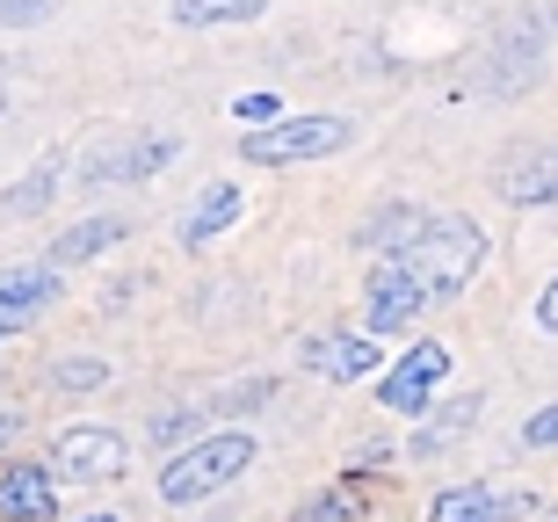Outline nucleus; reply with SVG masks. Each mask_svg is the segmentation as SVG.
Listing matches in <instances>:
<instances>
[{"instance_id": "1", "label": "nucleus", "mask_w": 558, "mask_h": 522, "mask_svg": "<svg viewBox=\"0 0 558 522\" xmlns=\"http://www.w3.org/2000/svg\"><path fill=\"white\" fill-rule=\"evenodd\" d=\"M399 262L428 283V298H457L478 276V262H486V232H478L472 218H428L421 240L399 254Z\"/></svg>"}, {"instance_id": "2", "label": "nucleus", "mask_w": 558, "mask_h": 522, "mask_svg": "<svg viewBox=\"0 0 558 522\" xmlns=\"http://www.w3.org/2000/svg\"><path fill=\"white\" fill-rule=\"evenodd\" d=\"M247 464H254V442L240 436V428H232V436H204V442H189L182 458L160 464V501L167 508L210 501V494H218V486H232Z\"/></svg>"}, {"instance_id": "3", "label": "nucleus", "mask_w": 558, "mask_h": 522, "mask_svg": "<svg viewBox=\"0 0 558 522\" xmlns=\"http://www.w3.org/2000/svg\"><path fill=\"white\" fill-rule=\"evenodd\" d=\"M341 146H349V117H283V124L254 131L240 160L247 168H290V160H327Z\"/></svg>"}, {"instance_id": "4", "label": "nucleus", "mask_w": 558, "mask_h": 522, "mask_svg": "<svg viewBox=\"0 0 558 522\" xmlns=\"http://www.w3.org/2000/svg\"><path fill=\"white\" fill-rule=\"evenodd\" d=\"M174 138L167 131H124V138H102V146L81 160V182H145V174H160L174 160Z\"/></svg>"}, {"instance_id": "5", "label": "nucleus", "mask_w": 558, "mask_h": 522, "mask_svg": "<svg viewBox=\"0 0 558 522\" xmlns=\"http://www.w3.org/2000/svg\"><path fill=\"white\" fill-rule=\"evenodd\" d=\"M450 377V349L442 341H421V349H407V363L399 371H385V385H377V406H392V414H428V392Z\"/></svg>"}, {"instance_id": "6", "label": "nucleus", "mask_w": 558, "mask_h": 522, "mask_svg": "<svg viewBox=\"0 0 558 522\" xmlns=\"http://www.w3.org/2000/svg\"><path fill=\"white\" fill-rule=\"evenodd\" d=\"M421 305H428V283H421L407 262H377V276H371V327L377 335H407L421 319Z\"/></svg>"}, {"instance_id": "7", "label": "nucleus", "mask_w": 558, "mask_h": 522, "mask_svg": "<svg viewBox=\"0 0 558 522\" xmlns=\"http://www.w3.org/2000/svg\"><path fill=\"white\" fill-rule=\"evenodd\" d=\"M500 196L522 204V210L558 204V138H537V146L508 153V168H500Z\"/></svg>"}, {"instance_id": "8", "label": "nucleus", "mask_w": 558, "mask_h": 522, "mask_svg": "<svg viewBox=\"0 0 558 522\" xmlns=\"http://www.w3.org/2000/svg\"><path fill=\"white\" fill-rule=\"evenodd\" d=\"M298 363H305L312 377H333V385H355V377H371L377 363H385V349H377L371 335H312L305 349H298Z\"/></svg>"}, {"instance_id": "9", "label": "nucleus", "mask_w": 558, "mask_h": 522, "mask_svg": "<svg viewBox=\"0 0 558 522\" xmlns=\"http://www.w3.org/2000/svg\"><path fill=\"white\" fill-rule=\"evenodd\" d=\"M59 515V479L44 464H8L0 472V522H51Z\"/></svg>"}, {"instance_id": "10", "label": "nucleus", "mask_w": 558, "mask_h": 522, "mask_svg": "<svg viewBox=\"0 0 558 522\" xmlns=\"http://www.w3.org/2000/svg\"><path fill=\"white\" fill-rule=\"evenodd\" d=\"M59 464L73 479H109V472H124V436L117 428H59Z\"/></svg>"}, {"instance_id": "11", "label": "nucleus", "mask_w": 558, "mask_h": 522, "mask_svg": "<svg viewBox=\"0 0 558 522\" xmlns=\"http://www.w3.org/2000/svg\"><path fill=\"white\" fill-rule=\"evenodd\" d=\"M51 298H59V269H44V262L37 269H8L0 276V335H22Z\"/></svg>"}, {"instance_id": "12", "label": "nucleus", "mask_w": 558, "mask_h": 522, "mask_svg": "<svg viewBox=\"0 0 558 522\" xmlns=\"http://www.w3.org/2000/svg\"><path fill=\"white\" fill-rule=\"evenodd\" d=\"M508 515H530V494H494V486H450L435 494L428 522H508Z\"/></svg>"}, {"instance_id": "13", "label": "nucleus", "mask_w": 558, "mask_h": 522, "mask_svg": "<svg viewBox=\"0 0 558 522\" xmlns=\"http://www.w3.org/2000/svg\"><path fill=\"white\" fill-rule=\"evenodd\" d=\"M124 218H81L73 232H51V247H44V269H73V262H95V254H109L117 240H124Z\"/></svg>"}, {"instance_id": "14", "label": "nucleus", "mask_w": 558, "mask_h": 522, "mask_svg": "<svg viewBox=\"0 0 558 522\" xmlns=\"http://www.w3.org/2000/svg\"><path fill=\"white\" fill-rule=\"evenodd\" d=\"M421 226H428V210L421 204H385V210H371L363 218V232H355V247H371V254H385V247H414L421 240Z\"/></svg>"}, {"instance_id": "15", "label": "nucleus", "mask_w": 558, "mask_h": 522, "mask_svg": "<svg viewBox=\"0 0 558 522\" xmlns=\"http://www.w3.org/2000/svg\"><path fill=\"white\" fill-rule=\"evenodd\" d=\"M232 218H240V189H232V182H210L204 196H196V210L182 218V240H189V247H210L218 232H232Z\"/></svg>"}, {"instance_id": "16", "label": "nucleus", "mask_w": 558, "mask_h": 522, "mask_svg": "<svg viewBox=\"0 0 558 522\" xmlns=\"http://www.w3.org/2000/svg\"><path fill=\"white\" fill-rule=\"evenodd\" d=\"M51 196H59V160H44V168H29L15 189H0V218H37Z\"/></svg>"}, {"instance_id": "17", "label": "nucleus", "mask_w": 558, "mask_h": 522, "mask_svg": "<svg viewBox=\"0 0 558 522\" xmlns=\"http://www.w3.org/2000/svg\"><path fill=\"white\" fill-rule=\"evenodd\" d=\"M269 0H174V22L182 29H218V22H254Z\"/></svg>"}, {"instance_id": "18", "label": "nucleus", "mask_w": 558, "mask_h": 522, "mask_svg": "<svg viewBox=\"0 0 558 522\" xmlns=\"http://www.w3.org/2000/svg\"><path fill=\"white\" fill-rule=\"evenodd\" d=\"M355 515H363V494L341 479V486H327V494H312V501L298 508L290 522H355Z\"/></svg>"}, {"instance_id": "19", "label": "nucleus", "mask_w": 558, "mask_h": 522, "mask_svg": "<svg viewBox=\"0 0 558 522\" xmlns=\"http://www.w3.org/2000/svg\"><path fill=\"white\" fill-rule=\"evenodd\" d=\"M51 385L59 392H95V385H109V363L102 355H65L59 371H51Z\"/></svg>"}, {"instance_id": "20", "label": "nucleus", "mask_w": 558, "mask_h": 522, "mask_svg": "<svg viewBox=\"0 0 558 522\" xmlns=\"http://www.w3.org/2000/svg\"><path fill=\"white\" fill-rule=\"evenodd\" d=\"M196 428H204V414H196V406H174V414H160V421H153V442L182 458V450H189V436H196Z\"/></svg>"}, {"instance_id": "21", "label": "nucleus", "mask_w": 558, "mask_h": 522, "mask_svg": "<svg viewBox=\"0 0 558 522\" xmlns=\"http://www.w3.org/2000/svg\"><path fill=\"white\" fill-rule=\"evenodd\" d=\"M269 392H276L269 377H247V385H232V392H218V399H210V414H254V406H262Z\"/></svg>"}, {"instance_id": "22", "label": "nucleus", "mask_w": 558, "mask_h": 522, "mask_svg": "<svg viewBox=\"0 0 558 522\" xmlns=\"http://www.w3.org/2000/svg\"><path fill=\"white\" fill-rule=\"evenodd\" d=\"M472 421H478V399L464 392V399H457V406H450V414H442V421H435V428H428V436L414 442V450H435V442H450L457 428H472Z\"/></svg>"}, {"instance_id": "23", "label": "nucleus", "mask_w": 558, "mask_h": 522, "mask_svg": "<svg viewBox=\"0 0 558 522\" xmlns=\"http://www.w3.org/2000/svg\"><path fill=\"white\" fill-rule=\"evenodd\" d=\"M59 15V0H0V29H37Z\"/></svg>"}, {"instance_id": "24", "label": "nucleus", "mask_w": 558, "mask_h": 522, "mask_svg": "<svg viewBox=\"0 0 558 522\" xmlns=\"http://www.w3.org/2000/svg\"><path fill=\"white\" fill-rule=\"evenodd\" d=\"M522 442H530V450H551V442H558V406H544V414H530V428H522Z\"/></svg>"}, {"instance_id": "25", "label": "nucleus", "mask_w": 558, "mask_h": 522, "mask_svg": "<svg viewBox=\"0 0 558 522\" xmlns=\"http://www.w3.org/2000/svg\"><path fill=\"white\" fill-rule=\"evenodd\" d=\"M232 117H247V124H262V131H269V117H283V109H276V95H247V102L232 109Z\"/></svg>"}, {"instance_id": "26", "label": "nucleus", "mask_w": 558, "mask_h": 522, "mask_svg": "<svg viewBox=\"0 0 558 522\" xmlns=\"http://www.w3.org/2000/svg\"><path fill=\"white\" fill-rule=\"evenodd\" d=\"M537 327H544V335H558V276L544 283V298H537Z\"/></svg>"}, {"instance_id": "27", "label": "nucleus", "mask_w": 558, "mask_h": 522, "mask_svg": "<svg viewBox=\"0 0 558 522\" xmlns=\"http://www.w3.org/2000/svg\"><path fill=\"white\" fill-rule=\"evenodd\" d=\"M15 436H22V414H0V450H8Z\"/></svg>"}, {"instance_id": "28", "label": "nucleus", "mask_w": 558, "mask_h": 522, "mask_svg": "<svg viewBox=\"0 0 558 522\" xmlns=\"http://www.w3.org/2000/svg\"><path fill=\"white\" fill-rule=\"evenodd\" d=\"M87 522H117V515H87Z\"/></svg>"}, {"instance_id": "29", "label": "nucleus", "mask_w": 558, "mask_h": 522, "mask_svg": "<svg viewBox=\"0 0 558 522\" xmlns=\"http://www.w3.org/2000/svg\"><path fill=\"white\" fill-rule=\"evenodd\" d=\"M0 109H8V87H0Z\"/></svg>"}, {"instance_id": "30", "label": "nucleus", "mask_w": 558, "mask_h": 522, "mask_svg": "<svg viewBox=\"0 0 558 522\" xmlns=\"http://www.w3.org/2000/svg\"><path fill=\"white\" fill-rule=\"evenodd\" d=\"M544 522H558V515H544Z\"/></svg>"}]
</instances>
